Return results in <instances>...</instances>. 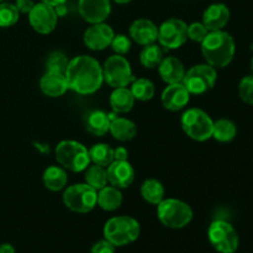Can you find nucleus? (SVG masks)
Masks as SVG:
<instances>
[{"instance_id":"nucleus-1","label":"nucleus","mask_w":253,"mask_h":253,"mask_svg":"<svg viewBox=\"0 0 253 253\" xmlns=\"http://www.w3.org/2000/svg\"><path fill=\"white\" fill-rule=\"evenodd\" d=\"M64 76L68 88L82 95L95 93L104 83L103 67L95 58L85 54L72 58Z\"/></svg>"},{"instance_id":"nucleus-2","label":"nucleus","mask_w":253,"mask_h":253,"mask_svg":"<svg viewBox=\"0 0 253 253\" xmlns=\"http://www.w3.org/2000/svg\"><path fill=\"white\" fill-rule=\"evenodd\" d=\"M200 44L205 61L214 68H225L229 66L236 52L234 37L224 30L209 31Z\"/></svg>"},{"instance_id":"nucleus-3","label":"nucleus","mask_w":253,"mask_h":253,"mask_svg":"<svg viewBox=\"0 0 253 253\" xmlns=\"http://www.w3.org/2000/svg\"><path fill=\"white\" fill-rule=\"evenodd\" d=\"M141 226L136 219L131 216H115L109 219L104 225V239L115 247L130 245L138 239Z\"/></svg>"},{"instance_id":"nucleus-4","label":"nucleus","mask_w":253,"mask_h":253,"mask_svg":"<svg viewBox=\"0 0 253 253\" xmlns=\"http://www.w3.org/2000/svg\"><path fill=\"white\" fill-rule=\"evenodd\" d=\"M157 216L163 226L179 230L190 224L193 220V210L183 200L169 198L163 199L157 205Z\"/></svg>"},{"instance_id":"nucleus-5","label":"nucleus","mask_w":253,"mask_h":253,"mask_svg":"<svg viewBox=\"0 0 253 253\" xmlns=\"http://www.w3.org/2000/svg\"><path fill=\"white\" fill-rule=\"evenodd\" d=\"M56 160L64 169L71 172H83L90 165L89 151L81 142L73 140H64L57 145Z\"/></svg>"},{"instance_id":"nucleus-6","label":"nucleus","mask_w":253,"mask_h":253,"mask_svg":"<svg viewBox=\"0 0 253 253\" xmlns=\"http://www.w3.org/2000/svg\"><path fill=\"white\" fill-rule=\"evenodd\" d=\"M180 125L183 131L198 142H204L212 137L214 121L202 109L192 108L185 110L180 119Z\"/></svg>"},{"instance_id":"nucleus-7","label":"nucleus","mask_w":253,"mask_h":253,"mask_svg":"<svg viewBox=\"0 0 253 253\" xmlns=\"http://www.w3.org/2000/svg\"><path fill=\"white\" fill-rule=\"evenodd\" d=\"M208 239L219 253H235L239 250L240 237L235 227L225 220H215L208 230Z\"/></svg>"},{"instance_id":"nucleus-8","label":"nucleus","mask_w":253,"mask_h":253,"mask_svg":"<svg viewBox=\"0 0 253 253\" xmlns=\"http://www.w3.org/2000/svg\"><path fill=\"white\" fill-rule=\"evenodd\" d=\"M217 79L216 68L208 63L197 64L188 69L184 74L182 83L190 94L200 95L211 90Z\"/></svg>"},{"instance_id":"nucleus-9","label":"nucleus","mask_w":253,"mask_h":253,"mask_svg":"<svg viewBox=\"0 0 253 253\" xmlns=\"http://www.w3.org/2000/svg\"><path fill=\"white\" fill-rule=\"evenodd\" d=\"M98 193L86 183H78L67 188L63 193V203L69 210L86 214L96 207Z\"/></svg>"},{"instance_id":"nucleus-10","label":"nucleus","mask_w":253,"mask_h":253,"mask_svg":"<svg viewBox=\"0 0 253 253\" xmlns=\"http://www.w3.org/2000/svg\"><path fill=\"white\" fill-rule=\"evenodd\" d=\"M104 82L111 88L127 86L135 79L130 62L121 54H114L105 61L103 66Z\"/></svg>"},{"instance_id":"nucleus-11","label":"nucleus","mask_w":253,"mask_h":253,"mask_svg":"<svg viewBox=\"0 0 253 253\" xmlns=\"http://www.w3.org/2000/svg\"><path fill=\"white\" fill-rule=\"evenodd\" d=\"M188 25L183 20L172 19L166 20L158 27V41L161 47L166 49H177L185 43L188 40Z\"/></svg>"},{"instance_id":"nucleus-12","label":"nucleus","mask_w":253,"mask_h":253,"mask_svg":"<svg viewBox=\"0 0 253 253\" xmlns=\"http://www.w3.org/2000/svg\"><path fill=\"white\" fill-rule=\"evenodd\" d=\"M29 21L32 29L42 35H48L57 27L58 15L53 6L44 2H37L29 12Z\"/></svg>"},{"instance_id":"nucleus-13","label":"nucleus","mask_w":253,"mask_h":253,"mask_svg":"<svg viewBox=\"0 0 253 253\" xmlns=\"http://www.w3.org/2000/svg\"><path fill=\"white\" fill-rule=\"evenodd\" d=\"M114 36V30L105 22L91 24L85 30L83 36L84 44L91 51H103L111 44Z\"/></svg>"},{"instance_id":"nucleus-14","label":"nucleus","mask_w":253,"mask_h":253,"mask_svg":"<svg viewBox=\"0 0 253 253\" xmlns=\"http://www.w3.org/2000/svg\"><path fill=\"white\" fill-rule=\"evenodd\" d=\"M79 15L89 24L104 22L111 12L110 0H79Z\"/></svg>"},{"instance_id":"nucleus-15","label":"nucleus","mask_w":253,"mask_h":253,"mask_svg":"<svg viewBox=\"0 0 253 253\" xmlns=\"http://www.w3.org/2000/svg\"><path fill=\"white\" fill-rule=\"evenodd\" d=\"M109 184L119 189L128 188L135 180V169L128 161H113L108 166Z\"/></svg>"},{"instance_id":"nucleus-16","label":"nucleus","mask_w":253,"mask_h":253,"mask_svg":"<svg viewBox=\"0 0 253 253\" xmlns=\"http://www.w3.org/2000/svg\"><path fill=\"white\" fill-rule=\"evenodd\" d=\"M163 106L169 111H179L188 105L190 100V93L184 84L174 83L168 84L161 96Z\"/></svg>"},{"instance_id":"nucleus-17","label":"nucleus","mask_w":253,"mask_h":253,"mask_svg":"<svg viewBox=\"0 0 253 253\" xmlns=\"http://www.w3.org/2000/svg\"><path fill=\"white\" fill-rule=\"evenodd\" d=\"M130 37L141 46L155 43L158 39V27L148 19H137L131 24Z\"/></svg>"},{"instance_id":"nucleus-18","label":"nucleus","mask_w":253,"mask_h":253,"mask_svg":"<svg viewBox=\"0 0 253 253\" xmlns=\"http://www.w3.org/2000/svg\"><path fill=\"white\" fill-rule=\"evenodd\" d=\"M230 9L222 2H216L208 7L203 14V24L209 31L222 30L230 20Z\"/></svg>"},{"instance_id":"nucleus-19","label":"nucleus","mask_w":253,"mask_h":253,"mask_svg":"<svg viewBox=\"0 0 253 253\" xmlns=\"http://www.w3.org/2000/svg\"><path fill=\"white\" fill-rule=\"evenodd\" d=\"M40 88L42 93L51 98L62 96L68 90V84L64 74L54 73V72H46L40 79Z\"/></svg>"},{"instance_id":"nucleus-20","label":"nucleus","mask_w":253,"mask_h":253,"mask_svg":"<svg viewBox=\"0 0 253 253\" xmlns=\"http://www.w3.org/2000/svg\"><path fill=\"white\" fill-rule=\"evenodd\" d=\"M158 68V73H160L161 79L167 84H174L183 82L184 78L185 69L182 62L177 58V57H166L162 59Z\"/></svg>"},{"instance_id":"nucleus-21","label":"nucleus","mask_w":253,"mask_h":253,"mask_svg":"<svg viewBox=\"0 0 253 253\" xmlns=\"http://www.w3.org/2000/svg\"><path fill=\"white\" fill-rule=\"evenodd\" d=\"M115 118V113L108 114L103 110H93L86 114L85 128L89 133L94 136H104L109 132L111 120Z\"/></svg>"},{"instance_id":"nucleus-22","label":"nucleus","mask_w":253,"mask_h":253,"mask_svg":"<svg viewBox=\"0 0 253 253\" xmlns=\"http://www.w3.org/2000/svg\"><path fill=\"white\" fill-rule=\"evenodd\" d=\"M109 132L111 133V136L115 140L126 142V141H131L132 138L136 137V135H137V126H136L133 121L128 120V119L115 116L110 123Z\"/></svg>"},{"instance_id":"nucleus-23","label":"nucleus","mask_w":253,"mask_h":253,"mask_svg":"<svg viewBox=\"0 0 253 253\" xmlns=\"http://www.w3.org/2000/svg\"><path fill=\"white\" fill-rule=\"evenodd\" d=\"M109 103L115 114H126L133 108L135 98L130 89H127L126 86H121V88L114 89L113 93L110 94Z\"/></svg>"},{"instance_id":"nucleus-24","label":"nucleus","mask_w":253,"mask_h":253,"mask_svg":"<svg viewBox=\"0 0 253 253\" xmlns=\"http://www.w3.org/2000/svg\"><path fill=\"white\" fill-rule=\"evenodd\" d=\"M121 204H123V194L119 188L105 185L98 192L96 205H99L105 211H114L119 209Z\"/></svg>"},{"instance_id":"nucleus-25","label":"nucleus","mask_w":253,"mask_h":253,"mask_svg":"<svg viewBox=\"0 0 253 253\" xmlns=\"http://www.w3.org/2000/svg\"><path fill=\"white\" fill-rule=\"evenodd\" d=\"M43 184L51 192H59L64 189L68 183V175L63 167L51 166L43 172Z\"/></svg>"},{"instance_id":"nucleus-26","label":"nucleus","mask_w":253,"mask_h":253,"mask_svg":"<svg viewBox=\"0 0 253 253\" xmlns=\"http://www.w3.org/2000/svg\"><path fill=\"white\" fill-rule=\"evenodd\" d=\"M165 187L157 179H147L141 185V195L147 203L158 205L165 199Z\"/></svg>"},{"instance_id":"nucleus-27","label":"nucleus","mask_w":253,"mask_h":253,"mask_svg":"<svg viewBox=\"0 0 253 253\" xmlns=\"http://www.w3.org/2000/svg\"><path fill=\"white\" fill-rule=\"evenodd\" d=\"M237 135V127L229 119H220L215 121L212 128V137L219 142H230Z\"/></svg>"},{"instance_id":"nucleus-28","label":"nucleus","mask_w":253,"mask_h":253,"mask_svg":"<svg viewBox=\"0 0 253 253\" xmlns=\"http://www.w3.org/2000/svg\"><path fill=\"white\" fill-rule=\"evenodd\" d=\"M89 151V157L90 162L94 165L101 166V167H108L114 161V148H111L108 143H96L93 145Z\"/></svg>"},{"instance_id":"nucleus-29","label":"nucleus","mask_w":253,"mask_h":253,"mask_svg":"<svg viewBox=\"0 0 253 253\" xmlns=\"http://www.w3.org/2000/svg\"><path fill=\"white\" fill-rule=\"evenodd\" d=\"M163 57V51L161 48V46L156 43L147 44V46H143L142 51L140 53V62L145 68L153 69L157 68L161 64Z\"/></svg>"},{"instance_id":"nucleus-30","label":"nucleus","mask_w":253,"mask_h":253,"mask_svg":"<svg viewBox=\"0 0 253 253\" xmlns=\"http://www.w3.org/2000/svg\"><path fill=\"white\" fill-rule=\"evenodd\" d=\"M84 179H85L86 184L90 185L95 190H100L109 183L105 167L98 165L88 166V168L85 169V174H84Z\"/></svg>"},{"instance_id":"nucleus-31","label":"nucleus","mask_w":253,"mask_h":253,"mask_svg":"<svg viewBox=\"0 0 253 253\" xmlns=\"http://www.w3.org/2000/svg\"><path fill=\"white\" fill-rule=\"evenodd\" d=\"M130 90L131 93H132L135 100L147 101L153 98L156 89L155 84H153L150 79L138 78L133 79V82L131 83Z\"/></svg>"},{"instance_id":"nucleus-32","label":"nucleus","mask_w":253,"mask_h":253,"mask_svg":"<svg viewBox=\"0 0 253 253\" xmlns=\"http://www.w3.org/2000/svg\"><path fill=\"white\" fill-rule=\"evenodd\" d=\"M20 12L15 4L11 2H0V27L14 26L19 21Z\"/></svg>"},{"instance_id":"nucleus-33","label":"nucleus","mask_w":253,"mask_h":253,"mask_svg":"<svg viewBox=\"0 0 253 253\" xmlns=\"http://www.w3.org/2000/svg\"><path fill=\"white\" fill-rule=\"evenodd\" d=\"M69 64V59L62 51H53L49 53L46 61L47 72H54V73L64 74L67 71V67Z\"/></svg>"},{"instance_id":"nucleus-34","label":"nucleus","mask_w":253,"mask_h":253,"mask_svg":"<svg viewBox=\"0 0 253 253\" xmlns=\"http://www.w3.org/2000/svg\"><path fill=\"white\" fill-rule=\"evenodd\" d=\"M239 94L242 101L253 105V76H246L240 81Z\"/></svg>"},{"instance_id":"nucleus-35","label":"nucleus","mask_w":253,"mask_h":253,"mask_svg":"<svg viewBox=\"0 0 253 253\" xmlns=\"http://www.w3.org/2000/svg\"><path fill=\"white\" fill-rule=\"evenodd\" d=\"M110 46L116 54L124 56V54H126L131 49V40L126 35H115Z\"/></svg>"},{"instance_id":"nucleus-36","label":"nucleus","mask_w":253,"mask_h":253,"mask_svg":"<svg viewBox=\"0 0 253 253\" xmlns=\"http://www.w3.org/2000/svg\"><path fill=\"white\" fill-rule=\"evenodd\" d=\"M209 30L204 26L203 22H193V24L188 25V39H190L194 42H199L202 43L203 40L208 35Z\"/></svg>"},{"instance_id":"nucleus-37","label":"nucleus","mask_w":253,"mask_h":253,"mask_svg":"<svg viewBox=\"0 0 253 253\" xmlns=\"http://www.w3.org/2000/svg\"><path fill=\"white\" fill-rule=\"evenodd\" d=\"M116 247L114 246L111 242H109L108 240L103 239L100 241L95 242L91 247L90 253H115Z\"/></svg>"},{"instance_id":"nucleus-38","label":"nucleus","mask_w":253,"mask_h":253,"mask_svg":"<svg viewBox=\"0 0 253 253\" xmlns=\"http://www.w3.org/2000/svg\"><path fill=\"white\" fill-rule=\"evenodd\" d=\"M35 2L32 0H16L15 1V6L17 7L20 14H29L34 7Z\"/></svg>"},{"instance_id":"nucleus-39","label":"nucleus","mask_w":253,"mask_h":253,"mask_svg":"<svg viewBox=\"0 0 253 253\" xmlns=\"http://www.w3.org/2000/svg\"><path fill=\"white\" fill-rule=\"evenodd\" d=\"M128 151L125 147L120 146L114 150V161H127Z\"/></svg>"},{"instance_id":"nucleus-40","label":"nucleus","mask_w":253,"mask_h":253,"mask_svg":"<svg viewBox=\"0 0 253 253\" xmlns=\"http://www.w3.org/2000/svg\"><path fill=\"white\" fill-rule=\"evenodd\" d=\"M0 253H15V249L10 244L0 245Z\"/></svg>"},{"instance_id":"nucleus-41","label":"nucleus","mask_w":253,"mask_h":253,"mask_svg":"<svg viewBox=\"0 0 253 253\" xmlns=\"http://www.w3.org/2000/svg\"><path fill=\"white\" fill-rule=\"evenodd\" d=\"M41 1L44 2V4H48V5H51V6L56 7V6H58V5L64 4L67 0H41Z\"/></svg>"},{"instance_id":"nucleus-42","label":"nucleus","mask_w":253,"mask_h":253,"mask_svg":"<svg viewBox=\"0 0 253 253\" xmlns=\"http://www.w3.org/2000/svg\"><path fill=\"white\" fill-rule=\"evenodd\" d=\"M113 1H115L116 4L124 5V4H128V2H130V1H132V0H113Z\"/></svg>"},{"instance_id":"nucleus-43","label":"nucleus","mask_w":253,"mask_h":253,"mask_svg":"<svg viewBox=\"0 0 253 253\" xmlns=\"http://www.w3.org/2000/svg\"><path fill=\"white\" fill-rule=\"evenodd\" d=\"M251 68H252V72H253V57H252V61H251Z\"/></svg>"},{"instance_id":"nucleus-44","label":"nucleus","mask_w":253,"mask_h":253,"mask_svg":"<svg viewBox=\"0 0 253 253\" xmlns=\"http://www.w3.org/2000/svg\"><path fill=\"white\" fill-rule=\"evenodd\" d=\"M5 1H9V0H0V2H5Z\"/></svg>"}]
</instances>
